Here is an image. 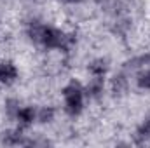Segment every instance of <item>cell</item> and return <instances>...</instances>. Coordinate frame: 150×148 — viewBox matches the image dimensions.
Wrapping results in <instances>:
<instances>
[{
    "instance_id": "cell-11",
    "label": "cell",
    "mask_w": 150,
    "mask_h": 148,
    "mask_svg": "<svg viewBox=\"0 0 150 148\" xmlns=\"http://www.w3.org/2000/svg\"><path fill=\"white\" fill-rule=\"evenodd\" d=\"M126 85H127V80H126V77L124 75H119V77H115L112 82V89L113 92L117 94V92H122V91H126Z\"/></svg>"
},
{
    "instance_id": "cell-3",
    "label": "cell",
    "mask_w": 150,
    "mask_h": 148,
    "mask_svg": "<svg viewBox=\"0 0 150 148\" xmlns=\"http://www.w3.org/2000/svg\"><path fill=\"white\" fill-rule=\"evenodd\" d=\"M14 120H18V125L23 129L33 125V122H37V108L35 106H19Z\"/></svg>"
},
{
    "instance_id": "cell-12",
    "label": "cell",
    "mask_w": 150,
    "mask_h": 148,
    "mask_svg": "<svg viewBox=\"0 0 150 148\" xmlns=\"http://www.w3.org/2000/svg\"><path fill=\"white\" fill-rule=\"evenodd\" d=\"M5 106H7V111H9V117L16 118V113L19 110V103H18L16 99H9V101L5 103Z\"/></svg>"
},
{
    "instance_id": "cell-2",
    "label": "cell",
    "mask_w": 150,
    "mask_h": 148,
    "mask_svg": "<svg viewBox=\"0 0 150 148\" xmlns=\"http://www.w3.org/2000/svg\"><path fill=\"white\" fill-rule=\"evenodd\" d=\"M61 94H63V99H65V113L68 117H79L84 111V101H86L84 85L74 78L63 87Z\"/></svg>"
},
{
    "instance_id": "cell-8",
    "label": "cell",
    "mask_w": 150,
    "mask_h": 148,
    "mask_svg": "<svg viewBox=\"0 0 150 148\" xmlns=\"http://www.w3.org/2000/svg\"><path fill=\"white\" fill-rule=\"evenodd\" d=\"M136 85L142 91H150V66L142 68V72L136 77Z\"/></svg>"
},
{
    "instance_id": "cell-4",
    "label": "cell",
    "mask_w": 150,
    "mask_h": 148,
    "mask_svg": "<svg viewBox=\"0 0 150 148\" xmlns=\"http://www.w3.org/2000/svg\"><path fill=\"white\" fill-rule=\"evenodd\" d=\"M19 77V70L12 61H2L0 63V84L11 85L18 80Z\"/></svg>"
},
{
    "instance_id": "cell-1",
    "label": "cell",
    "mask_w": 150,
    "mask_h": 148,
    "mask_svg": "<svg viewBox=\"0 0 150 148\" xmlns=\"http://www.w3.org/2000/svg\"><path fill=\"white\" fill-rule=\"evenodd\" d=\"M28 37L32 42H35L45 49H59V51H68L72 47V44L75 42L72 35H68V33L54 28V26L38 25V23L30 25Z\"/></svg>"
},
{
    "instance_id": "cell-6",
    "label": "cell",
    "mask_w": 150,
    "mask_h": 148,
    "mask_svg": "<svg viewBox=\"0 0 150 148\" xmlns=\"http://www.w3.org/2000/svg\"><path fill=\"white\" fill-rule=\"evenodd\" d=\"M105 89V77H93L87 85H84L86 98H98Z\"/></svg>"
},
{
    "instance_id": "cell-10",
    "label": "cell",
    "mask_w": 150,
    "mask_h": 148,
    "mask_svg": "<svg viewBox=\"0 0 150 148\" xmlns=\"http://www.w3.org/2000/svg\"><path fill=\"white\" fill-rule=\"evenodd\" d=\"M136 140L140 141V143H143V141H149L150 140V117L136 129Z\"/></svg>"
},
{
    "instance_id": "cell-5",
    "label": "cell",
    "mask_w": 150,
    "mask_h": 148,
    "mask_svg": "<svg viewBox=\"0 0 150 148\" xmlns=\"http://www.w3.org/2000/svg\"><path fill=\"white\" fill-rule=\"evenodd\" d=\"M23 127L18 125V129H9L0 132V143L2 145H9V147H16V145H26V141L23 140Z\"/></svg>"
},
{
    "instance_id": "cell-9",
    "label": "cell",
    "mask_w": 150,
    "mask_h": 148,
    "mask_svg": "<svg viewBox=\"0 0 150 148\" xmlns=\"http://www.w3.org/2000/svg\"><path fill=\"white\" fill-rule=\"evenodd\" d=\"M54 115H56L54 108H51V106H44V108L37 110V122L38 124H49V122L54 120Z\"/></svg>"
},
{
    "instance_id": "cell-13",
    "label": "cell",
    "mask_w": 150,
    "mask_h": 148,
    "mask_svg": "<svg viewBox=\"0 0 150 148\" xmlns=\"http://www.w3.org/2000/svg\"><path fill=\"white\" fill-rule=\"evenodd\" d=\"M58 2H61V4H68V5H75V4H80L82 0H58Z\"/></svg>"
},
{
    "instance_id": "cell-7",
    "label": "cell",
    "mask_w": 150,
    "mask_h": 148,
    "mask_svg": "<svg viewBox=\"0 0 150 148\" xmlns=\"http://www.w3.org/2000/svg\"><path fill=\"white\" fill-rule=\"evenodd\" d=\"M87 72L91 73V77H107L108 72V66L103 59H94L89 66H87Z\"/></svg>"
}]
</instances>
